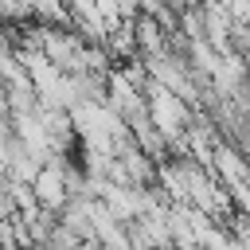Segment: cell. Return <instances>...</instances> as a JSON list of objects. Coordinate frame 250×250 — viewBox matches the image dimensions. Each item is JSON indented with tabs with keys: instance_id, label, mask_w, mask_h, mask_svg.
I'll return each mask as SVG.
<instances>
[{
	"instance_id": "1",
	"label": "cell",
	"mask_w": 250,
	"mask_h": 250,
	"mask_svg": "<svg viewBox=\"0 0 250 250\" xmlns=\"http://www.w3.org/2000/svg\"><path fill=\"white\" fill-rule=\"evenodd\" d=\"M145 98H148V117H152V125H156L168 141H176V137L188 133V125H191V105H188L180 94H172L168 86H160V82L148 78Z\"/></svg>"
},
{
	"instance_id": "2",
	"label": "cell",
	"mask_w": 250,
	"mask_h": 250,
	"mask_svg": "<svg viewBox=\"0 0 250 250\" xmlns=\"http://www.w3.org/2000/svg\"><path fill=\"white\" fill-rule=\"evenodd\" d=\"M211 176H215L223 188L250 184V156H246L238 145L223 141V145H215V152H211Z\"/></svg>"
},
{
	"instance_id": "3",
	"label": "cell",
	"mask_w": 250,
	"mask_h": 250,
	"mask_svg": "<svg viewBox=\"0 0 250 250\" xmlns=\"http://www.w3.org/2000/svg\"><path fill=\"white\" fill-rule=\"evenodd\" d=\"M70 168H55V164H43V172H39V180L31 184L35 188V195H39V207L43 211H55V215H62L66 211V203L74 199L70 195Z\"/></svg>"
},
{
	"instance_id": "4",
	"label": "cell",
	"mask_w": 250,
	"mask_h": 250,
	"mask_svg": "<svg viewBox=\"0 0 250 250\" xmlns=\"http://www.w3.org/2000/svg\"><path fill=\"white\" fill-rule=\"evenodd\" d=\"M39 172H43V160L12 133V141H8V180L12 184H35Z\"/></svg>"
},
{
	"instance_id": "5",
	"label": "cell",
	"mask_w": 250,
	"mask_h": 250,
	"mask_svg": "<svg viewBox=\"0 0 250 250\" xmlns=\"http://www.w3.org/2000/svg\"><path fill=\"white\" fill-rule=\"evenodd\" d=\"M0 219H16V203H12V180H0Z\"/></svg>"
},
{
	"instance_id": "6",
	"label": "cell",
	"mask_w": 250,
	"mask_h": 250,
	"mask_svg": "<svg viewBox=\"0 0 250 250\" xmlns=\"http://www.w3.org/2000/svg\"><path fill=\"white\" fill-rule=\"evenodd\" d=\"M62 4H66V8H70V4H74V0H62Z\"/></svg>"
}]
</instances>
